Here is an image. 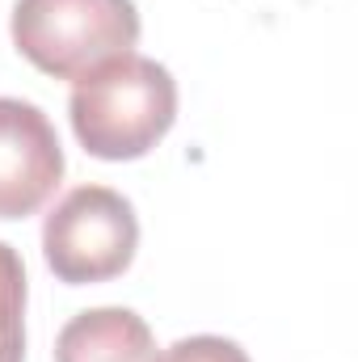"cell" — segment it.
Listing matches in <instances>:
<instances>
[{
  "label": "cell",
  "instance_id": "1",
  "mask_svg": "<svg viewBox=\"0 0 358 362\" xmlns=\"http://www.w3.org/2000/svg\"><path fill=\"white\" fill-rule=\"evenodd\" d=\"M68 118L97 160H139L178 122V81L148 55H118L76 81Z\"/></svg>",
  "mask_w": 358,
  "mask_h": 362
},
{
  "label": "cell",
  "instance_id": "2",
  "mask_svg": "<svg viewBox=\"0 0 358 362\" xmlns=\"http://www.w3.org/2000/svg\"><path fill=\"white\" fill-rule=\"evenodd\" d=\"M13 47L55 81H81L139 42L135 0H17Z\"/></svg>",
  "mask_w": 358,
  "mask_h": 362
},
{
  "label": "cell",
  "instance_id": "4",
  "mask_svg": "<svg viewBox=\"0 0 358 362\" xmlns=\"http://www.w3.org/2000/svg\"><path fill=\"white\" fill-rule=\"evenodd\" d=\"M64 181V148L51 118L21 97H0V219L34 215Z\"/></svg>",
  "mask_w": 358,
  "mask_h": 362
},
{
  "label": "cell",
  "instance_id": "6",
  "mask_svg": "<svg viewBox=\"0 0 358 362\" xmlns=\"http://www.w3.org/2000/svg\"><path fill=\"white\" fill-rule=\"evenodd\" d=\"M0 362H25V266L0 240Z\"/></svg>",
  "mask_w": 358,
  "mask_h": 362
},
{
  "label": "cell",
  "instance_id": "5",
  "mask_svg": "<svg viewBox=\"0 0 358 362\" xmlns=\"http://www.w3.org/2000/svg\"><path fill=\"white\" fill-rule=\"evenodd\" d=\"M156 341L139 312L93 308L72 316L55 337V362H152Z\"/></svg>",
  "mask_w": 358,
  "mask_h": 362
},
{
  "label": "cell",
  "instance_id": "3",
  "mask_svg": "<svg viewBox=\"0 0 358 362\" xmlns=\"http://www.w3.org/2000/svg\"><path fill=\"white\" fill-rule=\"evenodd\" d=\"M139 249L135 206L110 185H76L42 223V257L68 286L110 282L131 270Z\"/></svg>",
  "mask_w": 358,
  "mask_h": 362
},
{
  "label": "cell",
  "instance_id": "7",
  "mask_svg": "<svg viewBox=\"0 0 358 362\" xmlns=\"http://www.w3.org/2000/svg\"><path fill=\"white\" fill-rule=\"evenodd\" d=\"M152 362H249V354L228 341V337H215V333H198V337H181L173 341L161 358Z\"/></svg>",
  "mask_w": 358,
  "mask_h": 362
}]
</instances>
